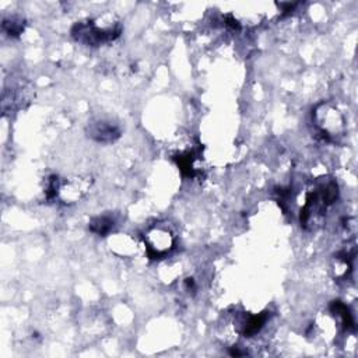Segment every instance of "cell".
Segmentation results:
<instances>
[{"label": "cell", "mask_w": 358, "mask_h": 358, "mask_svg": "<svg viewBox=\"0 0 358 358\" xmlns=\"http://www.w3.org/2000/svg\"><path fill=\"white\" fill-rule=\"evenodd\" d=\"M122 34V24L112 13H105L95 18L77 21L71 28V36L84 46L96 48L110 43Z\"/></svg>", "instance_id": "1"}, {"label": "cell", "mask_w": 358, "mask_h": 358, "mask_svg": "<svg viewBox=\"0 0 358 358\" xmlns=\"http://www.w3.org/2000/svg\"><path fill=\"white\" fill-rule=\"evenodd\" d=\"M338 199V185L334 179H322L305 194L299 221L306 229H315L322 224L327 208Z\"/></svg>", "instance_id": "2"}, {"label": "cell", "mask_w": 358, "mask_h": 358, "mask_svg": "<svg viewBox=\"0 0 358 358\" xmlns=\"http://www.w3.org/2000/svg\"><path fill=\"white\" fill-rule=\"evenodd\" d=\"M312 120L317 134L327 143L338 144L345 136L347 124L343 112L329 101L317 103L312 113Z\"/></svg>", "instance_id": "3"}, {"label": "cell", "mask_w": 358, "mask_h": 358, "mask_svg": "<svg viewBox=\"0 0 358 358\" xmlns=\"http://www.w3.org/2000/svg\"><path fill=\"white\" fill-rule=\"evenodd\" d=\"M171 158L185 178L199 179L204 175L203 148L193 138H183L179 144H175Z\"/></svg>", "instance_id": "4"}, {"label": "cell", "mask_w": 358, "mask_h": 358, "mask_svg": "<svg viewBox=\"0 0 358 358\" xmlns=\"http://www.w3.org/2000/svg\"><path fill=\"white\" fill-rule=\"evenodd\" d=\"M144 248L145 253L150 259H164L166 255H169L176 243L175 234L172 229L165 224H155L150 227L144 235Z\"/></svg>", "instance_id": "5"}, {"label": "cell", "mask_w": 358, "mask_h": 358, "mask_svg": "<svg viewBox=\"0 0 358 358\" xmlns=\"http://www.w3.org/2000/svg\"><path fill=\"white\" fill-rule=\"evenodd\" d=\"M90 186H91V182L88 180V178H81V176L66 178V179L59 178L56 199L66 204L76 203L85 196Z\"/></svg>", "instance_id": "6"}, {"label": "cell", "mask_w": 358, "mask_h": 358, "mask_svg": "<svg viewBox=\"0 0 358 358\" xmlns=\"http://www.w3.org/2000/svg\"><path fill=\"white\" fill-rule=\"evenodd\" d=\"M87 136L96 143L109 144L120 137V127L109 119H94L87 124Z\"/></svg>", "instance_id": "7"}, {"label": "cell", "mask_w": 358, "mask_h": 358, "mask_svg": "<svg viewBox=\"0 0 358 358\" xmlns=\"http://www.w3.org/2000/svg\"><path fill=\"white\" fill-rule=\"evenodd\" d=\"M330 312L333 313V316L340 322V324L345 329V330H354V319H352V313L350 312L348 306L341 302V301H333L330 305Z\"/></svg>", "instance_id": "8"}, {"label": "cell", "mask_w": 358, "mask_h": 358, "mask_svg": "<svg viewBox=\"0 0 358 358\" xmlns=\"http://www.w3.org/2000/svg\"><path fill=\"white\" fill-rule=\"evenodd\" d=\"M116 225V220L112 215H96L88 222V228L91 232L99 235V236H106Z\"/></svg>", "instance_id": "9"}, {"label": "cell", "mask_w": 358, "mask_h": 358, "mask_svg": "<svg viewBox=\"0 0 358 358\" xmlns=\"http://www.w3.org/2000/svg\"><path fill=\"white\" fill-rule=\"evenodd\" d=\"M1 28L3 31L10 35V36H18L20 34L24 32L25 29V18L22 15L18 14H13L8 15L1 22Z\"/></svg>", "instance_id": "10"}]
</instances>
